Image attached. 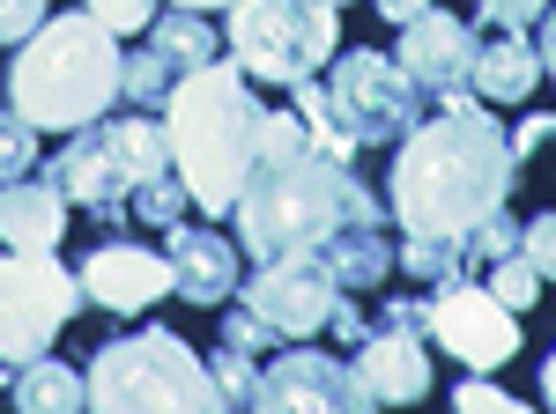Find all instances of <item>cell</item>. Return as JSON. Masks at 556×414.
I'll list each match as a JSON object with an SVG mask.
<instances>
[{
    "instance_id": "cell-1",
    "label": "cell",
    "mask_w": 556,
    "mask_h": 414,
    "mask_svg": "<svg viewBox=\"0 0 556 414\" xmlns=\"http://www.w3.org/2000/svg\"><path fill=\"white\" fill-rule=\"evenodd\" d=\"M230 215H238V245L253 259H298V251H319L342 222H386L379 193L342 156H327L298 126V112H260L253 164Z\"/></svg>"
},
{
    "instance_id": "cell-2",
    "label": "cell",
    "mask_w": 556,
    "mask_h": 414,
    "mask_svg": "<svg viewBox=\"0 0 556 414\" xmlns=\"http://www.w3.org/2000/svg\"><path fill=\"white\" fill-rule=\"evenodd\" d=\"M445 112L416 119L401 141H393V185H386V207L408 237H468L490 207L513 200V133L475 112V89H453L438 96Z\"/></svg>"
},
{
    "instance_id": "cell-3",
    "label": "cell",
    "mask_w": 556,
    "mask_h": 414,
    "mask_svg": "<svg viewBox=\"0 0 556 414\" xmlns=\"http://www.w3.org/2000/svg\"><path fill=\"white\" fill-rule=\"evenodd\" d=\"M119 82H127V52L89 8L83 15H45L23 38V52L8 60V104L38 133L97 126L119 104Z\"/></svg>"
},
{
    "instance_id": "cell-4",
    "label": "cell",
    "mask_w": 556,
    "mask_h": 414,
    "mask_svg": "<svg viewBox=\"0 0 556 414\" xmlns=\"http://www.w3.org/2000/svg\"><path fill=\"white\" fill-rule=\"evenodd\" d=\"M156 112H164L172 164H178V178H186L193 207H201V215H230L238 185H245V164H253L260 112H267L253 96V75H245L238 60H208V67H193Z\"/></svg>"
},
{
    "instance_id": "cell-5",
    "label": "cell",
    "mask_w": 556,
    "mask_h": 414,
    "mask_svg": "<svg viewBox=\"0 0 556 414\" xmlns=\"http://www.w3.org/2000/svg\"><path fill=\"white\" fill-rule=\"evenodd\" d=\"M89 407H223L215 392V371L193 355V340L149 326L127 333V340H104L89 355Z\"/></svg>"
},
{
    "instance_id": "cell-6",
    "label": "cell",
    "mask_w": 556,
    "mask_h": 414,
    "mask_svg": "<svg viewBox=\"0 0 556 414\" xmlns=\"http://www.w3.org/2000/svg\"><path fill=\"white\" fill-rule=\"evenodd\" d=\"M164 170H172V133L156 119H97L75 126V141L52 164V185L89 215H127L134 193Z\"/></svg>"
},
{
    "instance_id": "cell-7",
    "label": "cell",
    "mask_w": 556,
    "mask_h": 414,
    "mask_svg": "<svg viewBox=\"0 0 556 414\" xmlns=\"http://www.w3.org/2000/svg\"><path fill=\"white\" fill-rule=\"evenodd\" d=\"M223 44L253 82L298 89L342 52V15H334V0H230Z\"/></svg>"
},
{
    "instance_id": "cell-8",
    "label": "cell",
    "mask_w": 556,
    "mask_h": 414,
    "mask_svg": "<svg viewBox=\"0 0 556 414\" xmlns=\"http://www.w3.org/2000/svg\"><path fill=\"white\" fill-rule=\"evenodd\" d=\"M75 311H83V282L60 267V251L0 245V371L38 363Z\"/></svg>"
},
{
    "instance_id": "cell-9",
    "label": "cell",
    "mask_w": 556,
    "mask_h": 414,
    "mask_svg": "<svg viewBox=\"0 0 556 414\" xmlns=\"http://www.w3.org/2000/svg\"><path fill=\"white\" fill-rule=\"evenodd\" d=\"M416 96L424 89L401 75V60H386L371 44L334 52V75H327V104L356 148H393L408 126H416Z\"/></svg>"
},
{
    "instance_id": "cell-10",
    "label": "cell",
    "mask_w": 556,
    "mask_h": 414,
    "mask_svg": "<svg viewBox=\"0 0 556 414\" xmlns=\"http://www.w3.org/2000/svg\"><path fill=\"white\" fill-rule=\"evenodd\" d=\"M430 340L445 355H460L468 371H505L519 355V311L497 303L490 289H475V274H460V282L430 289Z\"/></svg>"
},
{
    "instance_id": "cell-11",
    "label": "cell",
    "mask_w": 556,
    "mask_h": 414,
    "mask_svg": "<svg viewBox=\"0 0 556 414\" xmlns=\"http://www.w3.org/2000/svg\"><path fill=\"white\" fill-rule=\"evenodd\" d=\"M334 274L319 267V251H298V259H260L253 274L238 282V303L260 311L282 340H304V333H327L334 319Z\"/></svg>"
},
{
    "instance_id": "cell-12",
    "label": "cell",
    "mask_w": 556,
    "mask_h": 414,
    "mask_svg": "<svg viewBox=\"0 0 556 414\" xmlns=\"http://www.w3.org/2000/svg\"><path fill=\"white\" fill-rule=\"evenodd\" d=\"M208 60H223L215 52V30L201 8H172V15H156L149 30H141V52L127 60V82H119V96L127 104H141V112H156L164 96H172L193 67H208Z\"/></svg>"
},
{
    "instance_id": "cell-13",
    "label": "cell",
    "mask_w": 556,
    "mask_h": 414,
    "mask_svg": "<svg viewBox=\"0 0 556 414\" xmlns=\"http://www.w3.org/2000/svg\"><path fill=\"white\" fill-rule=\"evenodd\" d=\"M253 407H275V414H342V407H364L356 392V371L334 363L327 348H282L267 371H260V392Z\"/></svg>"
},
{
    "instance_id": "cell-14",
    "label": "cell",
    "mask_w": 556,
    "mask_h": 414,
    "mask_svg": "<svg viewBox=\"0 0 556 414\" xmlns=\"http://www.w3.org/2000/svg\"><path fill=\"white\" fill-rule=\"evenodd\" d=\"M75 282H83V303L134 319V311H149L156 296H172V259H164V251H141V245H97L83 267H75Z\"/></svg>"
},
{
    "instance_id": "cell-15",
    "label": "cell",
    "mask_w": 556,
    "mask_h": 414,
    "mask_svg": "<svg viewBox=\"0 0 556 414\" xmlns=\"http://www.w3.org/2000/svg\"><path fill=\"white\" fill-rule=\"evenodd\" d=\"M468 67H475V30L445 8H424L416 23H401V75L424 89V96H453L468 89Z\"/></svg>"
},
{
    "instance_id": "cell-16",
    "label": "cell",
    "mask_w": 556,
    "mask_h": 414,
    "mask_svg": "<svg viewBox=\"0 0 556 414\" xmlns=\"http://www.w3.org/2000/svg\"><path fill=\"white\" fill-rule=\"evenodd\" d=\"M356 392L364 407H408L430 392V355H424V333H401V326H371L356 340Z\"/></svg>"
},
{
    "instance_id": "cell-17",
    "label": "cell",
    "mask_w": 556,
    "mask_h": 414,
    "mask_svg": "<svg viewBox=\"0 0 556 414\" xmlns=\"http://www.w3.org/2000/svg\"><path fill=\"white\" fill-rule=\"evenodd\" d=\"M164 259H172V289L186 303L215 311L223 296L238 289V245L223 230H193V222H172L164 230Z\"/></svg>"
},
{
    "instance_id": "cell-18",
    "label": "cell",
    "mask_w": 556,
    "mask_h": 414,
    "mask_svg": "<svg viewBox=\"0 0 556 414\" xmlns=\"http://www.w3.org/2000/svg\"><path fill=\"white\" fill-rule=\"evenodd\" d=\"M60 237H67V193L52 178H8L0 185V245L60 251Z\"/></svg>"
},
{
    "instance_id": "cell-19",
    "label": "cell",
    "mask_w": 556,
    "mask_h": 414,
    "mask_svg": "<svg viewBox=\"0 0 556 414\" xmlns=\"http://www.w3.org/2000/svg\"><path fill=\"white\" fill-rule=\"evenodd\" d=\"M534 82H542V52H534L527 30L475 38V67H468L475 96H490V104H519V96H534Z\"/></svg>"
},
{
    "instance_id": "cell-20",
    "label": "cell",
    "mask_w": 556,
    "mask_h": 414,
    "mask_svg": "<svg viewBox=\"0 0 556 414\" xmlns=\"http://www.w3.org/2000/svg\"><path fill=\"white\" fill-rule=\"evenodd\" d=\"M319 267L334 274V289H379L393 274V245H386V222H342L327 245H319Z\"/></svg>"
},
{
    "instance_id": "cell-21",
    "label": "cell",
    "mask_w": 556,
    "mask_h": 414,
    "mask_svg": "<svg viewBox=\"0 0 556 414\" xmlns=\"http://www.w3.org/2000/svg\"><path fill=\"white\" fill-rule=\"evenodd\" d=\"M8 407L75 414V407H89V377H83V371H67L60 355H38V363H23V371L8 377Z\"/></svg>"
},
{
    "instance_id": "cell-22",
    "label": "cell",
    "mask_w": 556,
    "mask_h": 414,
    "mask_svg": "<svg viewBox=\"0 0 556 414\" xmlns=\"http://www.w3.org/2000/svg\"><path fill=\"white\" fill-rule=\"evenodd\" d=\"M298 126L327 148V156L356 164V141L342 133V119H334V104H327V82H319V75H304V82H298Z\"/></svg>"
},
{
    "instance_id": "cell-23",
    "label": "cell",
    "mask_w": 556,
    "mask_h": 414,
    "mask_svg": "<svg viewBox=\"0 0 556 414\" xmlns=\"http://www.w3.org/2000/svg\"><path fill=\"white\" fill-rule=\"evenodd\" d=\"M393 259H401V267H408L416 282H430V289H438V282H460V274H468V259H460V237H408V245L393 251Z\"/></svg>"
},
{
    "instance_id": "cell-24",
    "label": "cell",
    "mask_w": 556,
    "mask_h": 414,
    "mask_svg": "<svg viewBox=\"0 0 556 414\" xmlns=\"http://www.w3.org/2000/svg\"><path fill=\"white\" fill-rule=\"evenodd\" d=\"M482 289L497 296V303H513V311H534V303H542V274H534L527 251H505V259L482 267Z\"/></svg>"
},
{
    "instance_id": "cell-25",
    "label": "cell",
    "mask_w": 556,
    "mask_h": 414,
    "mask_svg": "<svg viewBox=\"0 0 556 414\" xmlns=\"http://www.w3.org/2000/svg\"><path fill=\"white\" fill-rule=\"evenodd\" d=\"M505 251H519V222L505 215V207H490V215L475 222L468 237H460V259H468L475 282H482V267H490V259H505Z\"/></svg>"
},
{
    "instance_id": "cell-26",
    "label": "cell",
    "mask_w": 556,
    "mask_h": 414,
    "mask_svg": "<svg viewBox=\"0 0 556 414\" xmlns=\"http://www.w3.org/2000/svg\"><path fill=\"white\" fill-rule=\"evenodd\" d=\"M30 170H38V126L8 104V112H0V185H8V178H30Z\"/></svg>"
},
{
    "instance_id": "cell-27",
    "label": "cell",
    "mask_w": 556,
    "mask_h": 414,
    "mask_svg": "<svg viewBox=\"0 0 556 414\" xmlns=\"http://www.w3.org/2000/svg\"><path fill=\"white\" fill-rule=\"evenodd\" d=\"M208 371H215V392H223V407H253L260 371H253V355H245V348H230V340H223Z\"/></svg>"
},
{
    "instance_id": "cell-28",
    "label": "cell",
    "mask_w": 556,
    "mask_h": 414,
    "mask_svg": "<svg viewBox=\"0 0 556 414\" xmlns=\"http://www.w3.org/2000/svg\"><path fill=\"white\" fill-rule=\"evenodd\" d=\"M83 8L112 30V38H141V30L156 23V0H83Z\"/></svg>"
},
{
    "instance_id": "cell-29",
    "label": "cell",
    "mask_w": 556,
    "mask_h": 414,
    "mask_svg": "<svg viewBox=\"0 0 556 414\" xmlns=\"http://www.w3.org/2000/svg\"><path fill=\"white\" fill-rule=\"evenodd\" d=\"M223 340H230V348H245V355H267V348H282V333L267 326L260 311H245V303H238V311H223Z\"/></svg>"
},
{
    "instance_id": "cell-30",
    "label": "cell",
    "mask_w": 556,
    "mask_h": 414,
    "mask_svg": "<svg viewBox=\"0 0 556 414\" xmlns=\"http://www.w3.org/2000/svg\"><path fill=\"white\" fill-rule=\"evenodd\" d=\"M519 251L534 259L542 282H556V207H549V215H534V222H519Z\"/></svg>"
},
{
    "instance_id": "cell-31",
    "label": "cell",
    "mask_w": 556,
    "mask_h": 414,
    "mask_svg": "<svg viewBox=\"0 0 556 414\" xmlns=\"http://www.w3.org/2000/svg\"><path fill=\"white\" fill-rule=\"evenodd\" d=\"M542 8L549 0H475V23H490V30H534Z\"/></svg>"
},
{
    "instance_id": "cell-32",
    "label": "cell",
    "mask_w": 556,
    "mask_h": 414,
    "mask_svg": "<svg viewBox=\"0 0 556 414\" xmlns=\"http://www.w3.org/2000/svg\"><path fill=\"white\" fill-rule=\"evenodd\" d=\"M453 407H468V414H513L519 400L505 392V385H490V371H468V385L453 392Z\"/></svg>"
},
{
    "instance_id": "cell-33",
    "label": "cell",
    "mask_w": 556,
    "mask_h": 414,
    "mask_svg": "<svg viewBox=\"0 0 556 414\" xmlns=\"http://www.w3.org/2000/svg\"><path fill=\"white\" fill-rule=\"evenodd\" d=\"M371 326H401V333H424L430 340V296H386V311Z\"/></svg>"
},
{
    "instance_id": "cell-34",
    "label": "cell",
    "mask_w": 556,
    "mask_h": 414,
    "mask_svg": "<svg viewBox=\"0 0 556 414\" xmlns=\"http://www.w3.org/2000/svg\"><path fill=\"white\" fill-rule=\"evenodd\" d=\"M45 23V0H0V44H23Z\"/></svg>"
},
{
    "instance_id": "cell-35",
    "label": "cell",
    "mask_w": 556,
    "mask_h": 414,
    "mask_svg": "<svg viewBox=\"0 0 556 414\" xmlns=\"http://www.w3.org/2000/svg\"><path fill=\"white\" fill-rule=\"evenodd\" d=\"M327 326H334V333H342V340H349V348H356V340H364V333H371V319H364V311H356V296H334V319H327Z\"/></svg>"
},
{
    "instance_id": "cell-36",
    "label": "cell",
    "mask_w": 556,
    "mask_h": 414,
    "mask_svg": "<svg viewBox=\"0 0 556 414\" xmlns=\"http://www.w3.org/2000/svg\"><path fill=\"white\" fill-rule=\"evenodd\" d=\"M549 141H556V112H549V119H527V126H519V133H513V156H534V148H549Z\"/></svg>"
},
{
    "instance_id": "cell-37",
    "label": "cell",
    "mask_w": 556,
    "mask_h": 414,
    "mask_svg": "<svg viewBox=\"0 0 556 414\" xmlns=\"http://www.w3.org/2000/svg\"><path fill=\"white\" fill-rule=\"evenodd\" d=\"M534 52H542V75L556 82V8H542V44Z\"/></svg>"
},
{
    "instance_id": "cell-38",
    "label": "cell",
    "mask_w": 556,
    "mask_h": 414,
    "mask_svg": "<svg viewBox=\"0 0 556 414\" xmlns=\"http://www.w3.org/2000/svg\"><path fill=\"white\" fill-rule=\"evenodd\" d=\"M424 8H430V0H379V15H386V23H416Z\"/></svg>"
},
{
    "instance_id": "cell-39",
    "label": "cell",
    "mask_w": 556,
    "mask_h": 414,
    "mask_svg": "<svg viewBox=\"0 0 556 414\" xmlns=\"http://www.w3.org/2000/svg\"><path fill=\"white\" fill-rule=\"evenodd\" d=\"M542 407H556V348L542 355Z\"/></svg>"
},
{
    "instance_id": "cell-40",
    "label": "cell",
    "mask_w": 556,
    "mask_h": 414,
    "mask_svg": "<svg viewBox=\"0 0 556 414\" xmlns=\"http://www.w3.org/2000/svg\"><path fill=\"white\" fill-rule=\"evenodd\" d=\"M172 8H201L208 15V8H230V0H172Z\"/></svg>"
},
{
    "instance_id": "cell-41",
    "label": "cell",
    "mask_w": 556,
    "mask_h": 414,
    "mask_svg": "<svg viewBox=\"0 0 556 414\" xmlns=\"http://www.w3.org/2000/svg\"><path fill=\"white\" fill-rule=\"evenodd\" d=\"M334 8H342V0H334Z\"/></svg>"
}]
</instances>
